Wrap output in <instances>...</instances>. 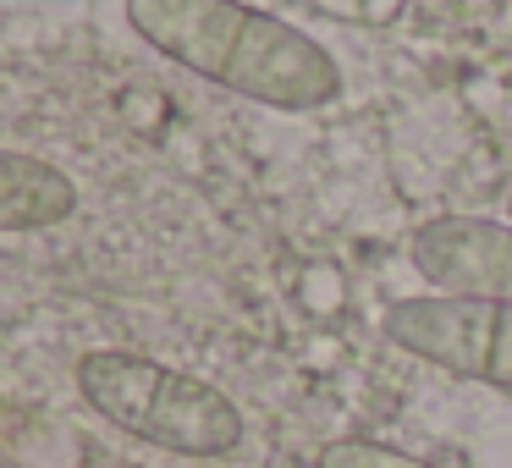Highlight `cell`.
<instances>
[{
	"label": "cell",
	"mask_w": 512,
	"mask_h": 468,
	"mask_svg": "<svg viewBox=\"0 0 512 468\" xmlns=\"http://www.w3.org/2000/svg\"><path fill=\"white\" fill-rule=\"evenodd\" d=\"M408 259L441 298L512 303V221L441 215L408 237Z\"/></svg>",
	"instance_id": "obj_4"
},
{
	"label": "cell",
	"mask_w": 512,
	"mask_h": 468,
	"mask_svg": "<svg viewBox=\"0 0 512 468\" xmlns=\"http://www.w3.org/2000/svg\"><path fill=\"white\" fill-rule=\"evenodd\" d=\"M78 210V188L67 171L50 160L6 149L0 155V226L6 232H39V226H61Z\"/></svg>",
	"instance_id": "obj_5"
},
{
	"label": "cell",
	"mask_w": 512,
	"mask_h": 468,
	"mask_svg": "<svg viewBox=\"0 0 512 468\" xmlns=\"http://www.w3.org/2000/svg\"><path fill=\"white\" fill-rule=\"evenodd\" d=\"M380 336L397 353L435 364L457 380L512 391V303L474 298H397L380 314Z\"/></svg>",
	"instance_id": "obj_3"
},
{
	"label": "cell",
	"mask_w": 512,
	"mask_h": 468,
	"mask_svg": "<svg viewBox=\"0 0 512 468\" xmlns=\"http://www.w3.org/2000/svg\"><path fill=\"white\" fill-rule=\"evenodd\" d=\"M127 23L182 72L270 111H320L342 94L331 50L248 0H127Z\"/></svg>",
	"instance_id": "obj_1"
},
{
	"label": "cell",
	"mask_w": 512,
	"mask_h": 468,
	"mask_svg": "<svg viewBox=\"0 0 512 468\" xmlns=\"http://www.w3.org/2000/svg\"><path fill=\"white\" fill-rule=\"evenodd\" d=\"M78 397L122 435L177 457H226L243 441V413L221 386L171 369L160 358L94 347L72 369Z\"/></svg>",
	"instance_id": "obj_2"
},
{
	"label": "cell",
	"mask_w": 512,
	"mask_h": 468,
	"mask_svg": "<svg viewBox=\"0 0 512 468\" xmlns=\"http://www.w3.org/2000/svg\"><path fill=\"white\" fill-rule=\"evenodd\" d=\"M314 468H441V463H424L413 452H397L386 441H364V435H342V441H325Z\"/></svg>",
	"instance_id": "obj_6"
},
{
	"label": "cell",
	"mask_w": 512,
	"mask_h": 468,
	"mask_svg": "<svg viewBox=\"0 0 512 468\" xmlns=\"http://www.w3.org/2000/svg\"><path fill=\"white\" fill-rule=\"evenodd\" d=\"M501 210H507V221H512V188H507V193H501Z\"/></svg>",
	"instance_id": "obj_7"
}]
</instances>
